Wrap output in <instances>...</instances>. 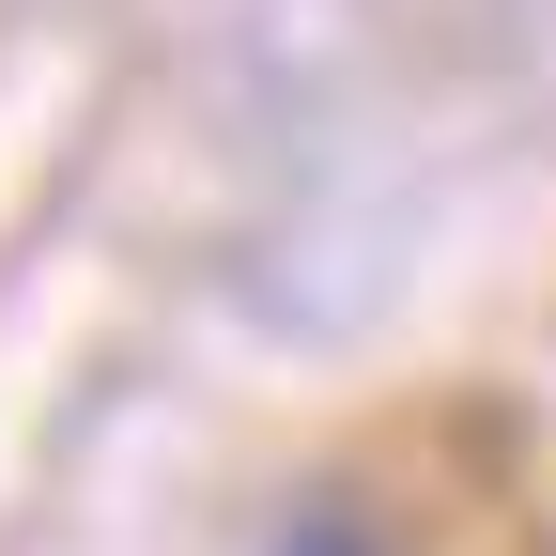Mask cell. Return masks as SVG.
I'll list each match as a JSON object with an SVG mask.
<instances>
[{
  "instance_id": "6da1fadb",
  "label": "cell",
  "mask_w": 556,
  "mask_h": 556,
  "mask_svg": "<svg viewBox=\"0 0 556 556\" xmlns=\"http://www.w3.org/2000/svg\"><path fill=\"white\" fill-rule=\"evenodd\" d=\"M294 556H356V541H340V526H309V541H294Z\"/></svg>"
}]
</instances>
